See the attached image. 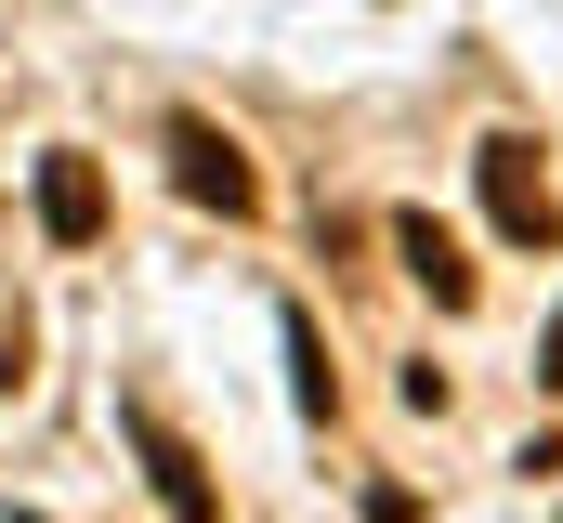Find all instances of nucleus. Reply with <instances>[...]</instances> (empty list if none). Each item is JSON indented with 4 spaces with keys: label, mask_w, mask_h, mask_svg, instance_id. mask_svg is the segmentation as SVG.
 I'll return each instance as SVG.
<instances>
[{
    "label": "nucleus",
    "mask_w": 563,
    "mask_h": 523,
    "mask_svg": "<svg viewBox=\"0 0 563 523\" xmlns=\"http://www.w3.org/2000/svg\"><path fill=\"white\" fill-rule=\"evenodd\" d=\"M119 432H132V458H144V485H157V498H170V523H223V485H210V458H197V445H184V432H170V419H157V405H119Z\"/></svg>",
    "instance_id": "obj_3"
},
{
    "label": "nucleus",
    "mask_w": 563,
    "mask_h": 523,
    "mask_svg": "<svg viewBox=\"0 0 563 523\" xmlns=\"http://www.w3.org/2000/svg\"><path fill=\"white\" fill-rule=\"evenodd\" d=\"M40 236H53V249H92V236H106V170H92L79 144L40 157Z\"/></svg>",
    "instance_id": "obj_4"
},
{
    "label": "nucleus",
    "mask_w": 563,
    "mask_h": 523,
    "mask_svg": "<svg viewBox=\"0 0 563 523\" xmlns=\"http://www.w3.org/2000/svg\"><path fill=\"white\" fill-rule=\"evenodd\" d=\"M538 392H563V301H551V341H538Z\"/></svg>",
    "instance_id": "obj_8"
},
{
    "label": "nucleus",
    "mask_w": 563,
    "mask_h": 523,
    "mask_svg": "<svg viewBox=\"0 0 563 523\" xmlns=\"http://www.w3.org/2000/svg\"><path fill=\"white\" fill-rule=\"evenodd\" d=\"M276 341H288V392H301V419H328V405H341V380H328V341H314V314H301V301L276 314Z\"/></svg>",
    "instance_id": "obj_6"
},
{
    "label": "nucleus",
    "mask_w": 563,
    "mask_h": 523,
    "mask_svg": "<svg viewBox=\"0 0 563 523\" xmlns=\"http://www.w3.org/2000/svg\"><path fill=\"white\" fill-rule=\"evenodd\" d=\"M472 183H485V223H498V236H511V249H551V170H538V144H525V131H485V144H472Z\"/></svg>",
    "instance_id": "obj_2"
},
{
    "label": "nucleus",
    "mask_w": 563,
    "mask_h": 523,
    "mask_svg": "<svg viewBox=\"0 0 563 523\" xmlns=\"http://www.w3.org/2000/svg\"><path fill=\"white\" fill-rule=\"evenodd\" d=\"M394 249H407V275L432 288V314H472V301H485V275H472V249H459V236H445L432 210H394Z\"/></svg>",
    "instance_id": "obj_5"
},
{
    "label": "nucleus",
    "mask_w": 563,
    "mask_h": 523,
    "mask_svg": "<svg viewBox=\"0 0 563 523\" xmlns=\"http://www.w3.org/2000/svg\"><path fill=\"white\" fill-rule=\"evenodd\" d=\"M13 523H40V511H13Z\"/></svg>",
    "instance_id": "obj_9"
},
{
    "label": "nucleus",
    "mask_w": 563,
    "mask_h": 523,
    "mask_svg": "<svg viewBox=\"0 0 563 523\" xmlns=\"http://www.w3.org/2000/svg\"><path fill=\"white\" fill-rule=\"evenodd\" d=\"M0 392H26V314L0 301Z\"/></svg>",
    "instance_id": "obj_7"
},
{
    "label": "nucleus",
    "mask_w": 563,
    "mask_h": 523,
    "mask_svg": "<svg viewBox=\"0 0 563 523\" xmlns=\"http://www.w3.org/2000/svg\"><path fill=\"white\" fill-rule=\"evenodd\" d=\"M157 144H170V183H184L197 210H223V223H250V210H263V170H250V144H236L223 119L170 105V131H157Z\"/></svg>",
    "instance_id": "obj_1"
}]
</instances>
